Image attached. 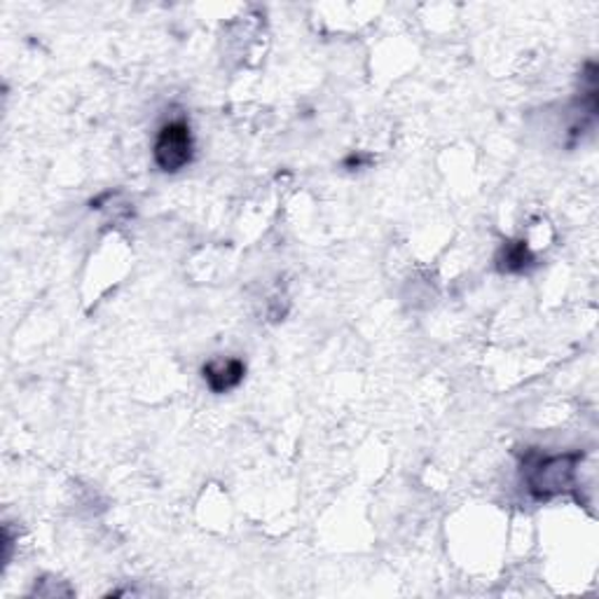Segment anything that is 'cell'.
<instances>
[{
  "label": "cell",
  "mask_w": 599,
  "mask_h": 599,
  "mask_svg": "<svg viewBox=\"0 0 599 599\" xmlns=\"http://www.w3.org/2000/svg\"><path fill=\"white\" fill-rule=\"evenodd\" d=\"M584 452H564V454H541L539 450H529L522 461V483L537 502H548L553 496L574 492L576 473Z\"/></svg>",
  "instance_id": "6da1fadb"
},
{
  "label": "cell",
  "mask_w": 599,
  "mask_h": 599,
  "mask_svg": "<svg viewBox=\"0 0 599 599\" xmlns=\"http://www.w3.org/2000/svg\"><path fill=\"white\" fill-rule=\"evenodd\" d=\"M195 141L191 125L185 119H171L158 131L155 146H152V160L164 174H178L181 169L193 162Z\"/></svg>",
  "instance_id": "7a4b0ae2"
},
{
  "label": "cell",
  "mask_w": 599,
  "mask_h": 599,
  "mask_svg": "<svg viewBox=\"0 0 599 599\" xmlns=\"http://www.w3.org/2000/svg\"><path fill=\"white\" fill-rule=\"evenodd\" d=\"M246 364L242 358H211L201 366V378L214 393H228L244 382Z\"/></svg>",
  "instance_id": "3957f363"
},
{
  "label": "cell",
  "mask_w": 599,
  "mask_h": 599,
  "mask_svg": "<svg viewBox=\"0 0 599 599\" xmlns=\"http://www.w3.org/2000/svg\"><path fill=\"white\" fill-rule=\"evenodd\" d=\"M537 265V255L527 242L518 239V242H504V246L496 253V269L504 274H520L532 269Z\"/></svg>",
  "instance_id": "277c9868"
}]
</instances>
